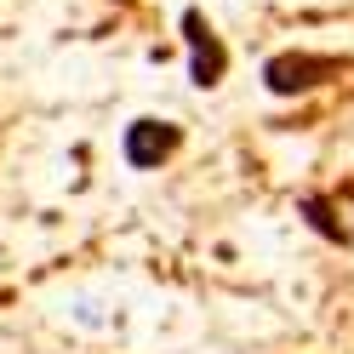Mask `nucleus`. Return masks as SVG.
<instances>
[{"label": "nucleus", "instance_id": "7ed1b4c3", "mask_svg": "<svg viewBox=\"0 0 354 354\" xmlns=\"http://www.w3.org/2000/svg\"><path fill=\"white\" fill-rule=\"evenodd\" d=\"M177 143H183V131H177L171 120H154V115L131 120V126H126V138H120L126 166H138V171H154L160 160H171V154H177Z\"/></svg>", "mask_w": 354, "mask_h": 354}, {"label": "nucleus", "instance_id": "f03ea898", "mask_svg": "<svg viewBox=\"0 0 354 354\" xmlns=\"http://www.w3.org/2000/svg\"><path fill=\"white\" fill-rule=\"evenodd\" d=\"M183 40H189V80L206 86V92H212V86H223V75H229V46L212 35V24H206L194 6L183 12Z\"/></svg>", "mask_w": 354, "mask_h": 354}, {"label": "nucleus", "instance_id": "20e7f679", "mask_svg": "<svg viewBox=\"0 0 354 354\" xmlns=\"http://www.w3.org/2000/svg\"><path fill=\"white\" fill-rule=\"evenodd\" d=\"M297 217H308V229H315L320 240L348 246V229H343V217H337V206H331L326 194H303V201H297Z\"/></svg>", "mask_w": 354, "mask_h": 354}, {"label": "nucleus", "instance_id": "f257e3e1", "mask_svg": "<svg viewBox=\"0 0 354 354\" xmlns=\"http://www.w3.org/2000/svg\"><path fill=\"white\" fill-rule=\"evenodd\" d=\"M348 69L343 57H331V52H280L263 63V86H269L274 97H303V92H315V86L326 80H337Z\"/></svg>", "mask_w": 354, "mask_h": 354}]
</instances>
